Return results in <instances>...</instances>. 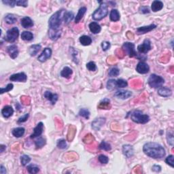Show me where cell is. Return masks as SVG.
I'll return each mask as SVG.
<instances>
[{
  "label": "cell",
  "mask_w": 174,
  "mask_h": 174,
  "mask_svg": "<svg viewBox=\"0 0 174 174\" xmlns=\"http://www.w3.org/2000/svg\"><path fill=\"white\" fill-rule=\"evenodd\" d=\"M167 139L168 141V144L171 146L173 145V133H170L168 131L167 135Z\"/></svg>",
  "instance_id": "c3c4849f"
},
{
  "label": "cell",
  "mask_w": 174,
  "mask_h": 174,
  "mask_svg": "<svg viewBox=\"0 0 174 174\" xmlns=\"http://www.w3.org/2000/svg\"><path fill=\"white\" fill-rule=\"evenodd\" d=\"M0 173H1V174H6V168L3 167V165H1Z\"/></svg>",
  "instance_id": "6f0895ef"
},
{
  "label": "cell",
  "mask_w": 174,
  "mask_h": 174,
  "mask_svg": "<svg viewBox=\"0 0 174 174\" xmlns=\"http://www.w3.org/2000/svg\"><path fill=\"white\" fill-rule=\"evenodd\" d=\"M110 107V101L107 99H105L101 101L98 106L99 108L101 109H109Z\"/></svg>",
  "instance_id": "f546056e"
},
{
  "label": "cell",
  "mask_w": 174,
  "mask_h": 174,
  "mask_svg": "<svg viewBox=\"0 0 174 174\" xmlns=\"http://www.w3.org/2000/svg\"><path fill=\"white\" fill-rule=\"evenodd\" d=\"M21 38L25 41H31L34 39V35L30 31H23L21 34Z\"/></svg>",
  "instance_id": "d6a6232c"
},
{
  "label": "cell",
  "mask_w": 174,
  "mask_h": 174,
  "mask_svg": "<svg viewBox=\"0 0 174 174\" xmlns=\"http://www.w3.org/2000/svg\"><path fill=\"white\" fill-rule=\"evenodd\" d=\"M105 118H99L95 119V120L92 122V127L94 130L99 131L101 127L105 124Z\"/></svg>",
  "instance_id": "5bb4252c"
},
{
  "label": "cell",
  "mask_w": 174,
  "mask_h": 174,
  "mask_svg": "<svg viewBox=\"0 0 174 174\" xmlns=\"http://www.w3.org/2000/svg\"><path fill=\"white\" fill-rule=\"evenodd\" d=\"M107 89L109 90H112L116 88V80L111 79L109 80L107 83Z\"/></svg>",
  "instance_id": "f35d334b"
},
{
  "label": "cell",
  "mask_w": 174,
  "mask_h": 174,
  "mask_svg": "<svg viewBox=\"0 0 174 174\" xmlns=\"http://www.w3.org/2000/svg\"><path fill=\"white\" fill-rule=\"evenodd\" d=\"M173 160H174L173 155H169V156H167V157L166 158L165 162H166V163L171 166V167H174Z\"/></svg>",
  "instance_id": "bcb514c9"
},
{
  "label": "cell",
  "mask_w": 174,
  "mask_h": 174,
  "mask_svg": "<svg viewBox=\"0 0 174 174\" xmlns=\"http://www.w3.org/2000/svg\"><path fill=\"white\" fill-rule=\"evenodd\" d=\"M27 169L29 173L31 174L38 173L40 171V168L36 165H29L27 166Z\"/></svg>",
  "instance_id": "e575fe53"
},
{
  "label": "cell",
  "mask_w": 174,
  "mask_h": 174,
  "mask_svg": "<svg viewBox=\"0 0 174 174\" xmlns=\"http://www.w3.org/2000/svg\"><path fill=\"white\" fill-rule=\"evenodd\" d=\"M151 50V42L149 40H145L143 44L139 45L138 46V52L141 54H146Z\"/></svg>",
  "instance_id": "ba28073f"
},
{
  "label": "cell",
  "mask_w": 174,
  "mask_h": 174,
  "mask_svg": "<svg viewBox=\"0 0 174 174\" xmlns=\"http://www.w3.org/2000/svg\"><path fill=\"white\" fill-rule=\"evenodd\" d=\"M72 73H73V71H72L71 68H69V67H65L61 72V76L62 77L69 79L71 77Z\"/></svg>",
  "instance_id": "83f0119b"
},
{
  "label": "cell",
  "mask_w": 174,
  "mask_h": 174,
  "mask_svg": "<svg viewBox=\"0 0 174 174\" xmlns=\"http://www.w3.org/2000/svg\"><path fill=\"white\" fill-rule=\"evenodd\" d=\"M143 151L146 155L154 159H160L165 156V150L159 144L148 142L144 144Z\"/></svg>",
  "instance_id": "6da1fadb"
},
{
  "label": "cell",
  "mask_w": 174,
  "mask_h": 174,
  "mask_svg": "<svg viewBox=\"0 0 174 174\" xmlns=\"http://www.w3.org/2000/svg\"><path fill=\"white\" fill-rule=\"evenodd\" d=\"M122 152H123V154H124L125 156H127V158L132 157L134 153L133 146L131 145H129V144L124 145L122 146Z\"/></svg>",
  "instance_id": "ac0fdd59"
},
{
  "label": "cell",
  "mask_w": 174,
  "mask_h": 174,
  "mask_svg": "<svg viewBox=\"0 0 174 174\" xmlns=\"http://www.w3.org/2000/svg\"><path fill=\"white\" fill-rule=\"evenodd\" d=\"M109 18H110V20L113 21V22H116V21L120 20V17L118 11L116 9H113L110 12Z\"/></svg>",
  "instance_id": "484cf974"
},
{
  "label": "cell",
  "mask_w": 174,
  "mask_h": 174,
  "mask_svg": "<svg viewBox=\"0 0 174 174\" xmlns=\"http://www.w3.org/2000/svg\"><path fill=\"white\" fill-rule=\"evenodd\" d=\"M7 52L12 58H16L19 55L18 47L16 45H11L7 48Z\"/></svg>",
  "instance_id": "2e32d148"
},
{
  "label": "cell",
  "mask_w": 174,
  "mask_h": 174,
  "mask_svg": "<svg viewBox=\"0 0 174 174\" xmlns=\"http://www.w3.org/2000/svg\"><path fill=\"white\" fill-rule=\"evenodd\" d=\"M61 29H58V30H54V29H49V33H48V35H49V38H50V40H53V41H56L57 40L58 38H60L61 36Z\"/></svg>",
  "instance_id": "d6986e66"
},
{
  "label": "cell",
  "mask_w": 174,
  "mask_h": 174,
  "mask_svg": "<svg viewBox=\"0 0 174 174\" xmlns=\"http://www.w3.org/2000/svg\"><path fill=\"white\" fill-rule=\"evenodd\" d=\"M14 85L12 84H8V85H7V87L6 88H1V94H3L4 93H7V92L10 91L11 90L13 89Z\"/></svg>",
  "instance_id": "7dc6e473"
},
{
  "label": "cell",
  "mask_w": 174,
  "mask_h": 174,
  "mask_svg": "<svg viewBox=\"0 0 174 174\" xmlns=\"http://www.w3.org/2000/svg\"><path fill=\"white\" fill-rule=\"evenodd\" d=\"M140 12L142 14L150 13V10L147 6H142L140 8Z\"/></svg>",
  "instance_id": "db71d44e"
},
{
  "label": "cell",
  "mask_w": 174,
  "mask_h": 174,
  "mask_svg": "<svg viewBox=\"0 0 174 174\" xmlns=\"http://www.w3.org/2000/svg\"><path fill=\"white\" fill-rule=\"evenodd\" d=\"M74 17V15L72 12L71 11L66 12L65 17H64V22H65L66 25L69 24V23L73 20Z\"/></svg>",
  "instance_id": "836d02e7"
},
{
  "label": "cell",
  "mask_w": 174,
  "mask_h": 174,
  "mask_svg": "<svg viewBox=\"0 0 174 174\" xmlns=\"http://www.w3.org/2000/svg\"><path fill=\"white\" fill-rule=\"evenodd\" d=\"M163 3L161 1H159V0H155L152 3L151 9L152 10L156 12L160 11L163 9Z\"/></svg>",
  "instance_id": "603a6c76"
},
{
  "label": "cell",
  "mask_w": 174,
  "mask_h": 174,
  "mask_svg": "<svg viewBox=\"0 0 174 174\" xmlns=\"http://www.w3.org/2000/svg\"><path fill=\"white\" fill-rule=\"evenodd\" d=\"M87 12V8L86 7H82L81 8H80L79 11L76 15V18H75V23H78L80 21V20L83 19V17L85 15V14Z\"/></svg>",
  "instance_id": "4316f807"
},
{
  "label": "cell",
  "mask_w": 174,
  "mask_h": 174,
  "mask_svg": "<svg viewBox=\"0 0 174 174\" xmlns=\"http://www.w3.org/2000/svg\"><path fill=\"white\" fill-rule=\"evenodd\" d=\"M30 161H31L30 156L27 155H23L21 156V164H22V165L23 166L27 165Z\"/></svg>",
  "instance_id": "ab89813d"
},
{
  "label": "cell",
  "mask_w": 174,
  "mask_h": 174,
  "mask_svg": "<svg viewBox=\"0 0 174 174\" xmlns=\"http://www.w3.org/2000/svg\"><path fill=\"white\" fill-rule=\"evenodd\" d=\"M89 29H90V31H91V32L94 34H99V33L100 32L101 30V26L96 22H93V23H90Z\"/></svg>",
  "instance_id": "cb8c5ba5"
},
{
  "label": "cell",
  "mask_w": 174,
  "mask_h": 174,
  "mask_svg": "<svg viewBox=\"0 0 174 174\" xmlns=\"http://www.w3.org/2000/svg\"><path fill=\"white\" fill-rule=\"evenodd\" d=\"M110 43L109 42H106V41H105V42H103L101 43V47H102V49L103 51H106L109 49V48H110Z\"/></svg>",
  "instance_id": "f907efd6"
},
{
  "label": "cell",
  "mask_w": 174,
  "mask_h": 174,
  "mask_svg": "<svg viewBox=\"0 0 174 174\" xmlns=\"http://www.w3.org/2000/svg\"><path fill=\"white\" fill-rule=\"evenodd\" d=\"M42 48L40 44H34L30 46L29 49V53L31 56H35L38 54V52L40 51V50Z\"/></svg>",
  "instance_id": "d4e9b609"
},
{
  "label": "cell",
  "mask_w": 174,
  "mask_h": 174,
  "mask_svg": "<svg viewBox=\"0 0 174 174\" xmlns=\"http://www.w3.org/2000/svg\"><path fill=\"white\" fill-rule=\"evenodd\" d=\"M87 69L89 70V71H91V72H95V70L97 69L96 64H95V63L93 61L88 63L87 64Z\"/></svg>",
  "instance_id": "ee69618b"
},
{
  "label": "cell",
  "mask_w": 174,
  "mask_h": 174,
  "mask_svg": "<svg viewBox=\"0 0 174 174\" xmlns=\"http://www.w3.org/2000/svg\"><path fill=\"white\" fill-rule=\"evenodd\" d=\"M156 27V25L154 24L148 25V26H144V27H141L137 29V33L138 34H144L146 33L150 32L152 30H153L154 29H155Z\"/></svg>",
  "instance_id": "e0dca14e"
},
{
  "label": "cell",
  "mask_w": 174,
  "mask_h": 174,
  "mask_svg": "<svg viewBox=\"0 0 174 174\" xmlns=\"http://www.w3.org/2000/svg\"><path fill=\"white\" fill-rule=\"evenodd\" d=\"M79 115L82 117H84L86 119H89L90 117V112L87 109L83 108L80 110Z\"/></svg>",
  "instance_id": "74e56055"
},
{
  "label": "cell",
  "mask_w": 174,
  "mask_h": 174,
  "mask_svg": "<svg viewBox=\"0 0 174 174\" xmlns=\"http://www.w3.org/2000/svg\"><path fill=\"white\" fill-rule=\"evenodd\" d=\"M80 42L83 46H89L92 43V39L89 36H83L80 38Z\"/></svg>",
  "instance_id": "1f68e13d"
},
{
  "label": "cell",
  "mask_w": 174,
  "mask_h": 174,
  "mask_svg": "<svg viewBox=\"0 0 174 174\" xmlns=\"http://www.w3.org/2000/svg\"><path fill=\"white\" fill-rule=\"evenodd\" d=\"M2 3L3 4L8 5L10 7H14L17 5V1H14V0H6V1L3 0Z\"/></svg>",
  "instance_id": "681fc988"
},
{
  "label": "cell",
  "mask_w": 174,
  "mask_h": 174,
  "mask_svg": "<svg viewBox=\"0 0 174 174\" xmlns=\"http://www.w3.org/2000/svg\"><path fill=\"white\" fill-rule=\"evenodd\" d=\"M132 95V93L129 91H124V90H121V91H116L114 94V96L118 97L121 99H127L129 97H130Z\"/></svg>",
  "instance_id": "4fadbf2b"
},
{
  "label": "cell",
  "mask_w": 174,
  "mask_h": 174,
  "mask_svg": "<svg viewBox=\"0 0 174 174\" xmlns=\"http://www.w3.org/2000/svg\"><path fill=\"white\" fill-rule=\"evenodd\" d=\"M158 94L159 95H161V97H168L171 96L172 94L171 90L167 87H160L159 90H158Z\"/></svg>",
  "instance_id": "44dd1931"
},
{
  "label": "cell",
  "mask_w": 174,
  "mask_h": 174,
  "mask_svg": "<svg viewBox=\"0 0 174 174\" xmlns=\"http://www.w3.org/2000/svg\"><path fill=\"white\" fill-rule=\"evenodd\" d=\"M152 171L155 172H160L161 171V167L159 165H154L152 168Z\"/></svg>",
  "instance_id": "9f6ffc18"
},
{
  "label": "cell",
  "mask_w": 174,
  "mask_h": 174,
  "mask_svg": "<svg viewBox=\"0 0 174 174\" xmlns=\"http://www.w3.org/2000/svg\"><path fill=\"white\" fill-rule=\"evenodd\" d=\"M67 143H66V141L63 139L62 140H60L58 141L57 142V147L60 149H65L67 148Z\"/></svg>",
  "instance_id": "7bdbcfd3"
},
{
  "label": "cell",
  "mask_w": 174,
  "mask_h": 174,
  "mask_svg": "<svg viewBox=\"0 0 174 174\" xmlns=\"http://www.w3.org/2000/svg\"><path fill=\"white\" fill-rule=\"evenodd\" d=\"M148 83L150 87L157 89V88H160L163 86V84L165 83V80L161 76L156 75V74H152L148 78Z\"/></svg>",
  "instance_id": "5b68a950"
},
{
  "label": "cell",
  "mask_w": 174,
  "mask_h": 174,
  "mask_svg": "<svg viewBox=\"0 0 174 174\" xmlns=\"http://www.w3.org/2000/svg\"><path fill=\"white\" fill-rule=\"evenodd\" d=\"M46 140L42 137H38V138L36 139L35 141V144H36V149H39V148H42L45 144H46Z\"/></svg>",
  "instance_id": "4dcf8cb0"
},
{
  "label": "cell",
  "mask_w": 174,
  "mask_h": 174,
  "mask_svg": "<svg viewBox=\"0 0 174 174\" xmlns=\"http://www.w3.org/2000/svg\"><path fill=\"white\" fill-rule=\"evenodd\" d=\"M25 129L23 127H17L14 129L12 131V133L16 138H21L22 137L25 133Z\"/></svg>",
  "instance_id": "f1b7e54d"
},
{
  "label": "cell",
  "mask_w": 174,
  "mask_h": 174,
  "mask_svg": "<svg viewBox=\"0 0 174 174\" xmlns=\"http://www.w3.org/2000/svg\"><path fill=\"white\" fill-rule=\"evenodd\" d=\"M99 148L101 150H105V151H109V150H111V148H111L110 144H109L108 143H107V142L103 141V142L100 144V145H99Z\"/></svg>",
  "instance_id": "60d3db41"
},
{
  "label": "cell",
  "mask_w": 174,
  "mask_h": 174,
  "mask_svg": "<svg viewBox=\"0 0 174 174\" xmlns=\"http://www.w3.org/2000/svg\"><path fill=\"white\" fill-rule=\"evenodd\" d=\"M116 88H124L127 87L128 85L127 82L123 79H118L116 80Z\"/></svg>",
  "instance_id": "8d00e7d4"
},
{
  "label": "cell",
  "mask_w": 174,
  "mask_h": 174,
  "mask_svg": "<svg viewBox=\"0 0 174 174\" xmlns=\"http://www.w3.org/2000/svg\"><path fill=\"white\" fill-rule=\"evenodd\" d=\"M14 114V109L10 105H6L1 110V114L2 116L6 118H10V117L12 116V114Z\"/></svg>",
  "instance_id": "ffe728a7"
},
{
  "label": "cell",
  "mask_w": 174,
  "mask_h": 174,
  "mask_svg": "<svg viewBox=\"0 0 174 174\" xmlns=\"http://www.w3.org/2000/svg\"><path fill=\"white\" fill-rule=\"evenodd\" d=\"M17 5L18 6L27 7L28 1H26V0H18V1H17Z\"/></svg>",
  "instance_id": "816d5d0a"
},
{
  "label": "cell",
  "mask_w": 174,
  "mask_h": 174,
  "mask_svg": "<svg viewBox=\"0 0 174 174\" xmlns=\"http://www.w3.org/2000/svg\"><path fill=\"white\" fill-rule=\"evenodd\" d=\"M98 160L101 164H107L109 161V159L107 158V156L103 155V154H101L99 156Z\"/></svg>",
  "instance_id": "f6af8a7d"
},
{
  "label": "cell",
  "mask_w": 174,
  "mask_h": 174,
  "mask_svg": "<svg viewBox=\"0 0 174 174\" xmlns=\"http://www.w3.org/2000/svg\"><path fill=\"white\" fill-rule=\"evenodd\" d=\"M122 50L127 53L129 57H134L138 56V54L135 50V45L133 43L125 42L122 45Z\"/></svg>",
  "instance_id": "52a82bcc"
},
{
  "label": "cell",
  "mask_w": 174,
  "mask_h": 174,
  "mask_svg": "<svg viewBox=\"0 0 174 174\" xmlns=\"http://www.w3.org/2000/svg\"><path fill=\"white\" fill-rule=\"evenodd\" d=\"M52 55V50L50 48H44L42 53L38 56V59L39 61L44 63L50 58Z\"/></svg>",
  "instance_id": "9c48e42d"
},
{
  "label": "cell",
  "mask_w": 174,
  "mask_h": 174,
  "mask_svg": "<svg viewBox=\"0 0 174 174\" xmlns=\"http://www.w3.org/2000/svg\"><path fill=\"white\" fill-rule=\"evenodd\" d=\"M44 97L47 99V100H49L50 101V103H51L52 105L55 104V103L57 101L58 98L57 94H55V93L53 94V93H52L50 91L45 92Z\"/></svg>",
  "instance_id": "9a60e30c"
},
{
  "label": "cell",
  "mask_w": 174,
  "mask_h": 174,
  "mask_svg": "<svg viewBox=\"0 0 174 174\" xmlns=\"http://www.w3.org/2000/svg\"><path fill=\"white\" fill-rule=\"evenodd\" d=\"M19 36V30L17 27H13L6 32V36L4 37V40L6 42L13 43L17 40Z\"/></svg>",
  "instance_id": "8992f818"
},
{
  "label": "cell",
  "mask_w": 174,
  "mask_h": 174,
  "mask_svg": "<svg viewBox=\"0 0 174 174\" xmlns=\"http://www.w3.org/2000/svg\"><path fill=\"white\" fill-rule=\"evenodd\" d=\"M0 148H1V150H0V152H1V153H2V152H3V151H4V150L6 148V146L3 145V144H1V146H0Z\"/></svg>",
  "instance_id": "680465c9"
},
{
  "label": "cell",
  "mask_w": 174,
  "mask_h": 174,
  "mask_svg": "<svg viewBox=\"0 0 174 174\" xmlns=\"http://www.w3.org/2000/svg\"><path fill=\"white\" fill-rule=\"evenodd\" d=\"M27 76L24 72L14 74L10 77V80L14 82H21V83L23 82V83H25V82L27 81Z\"/></svg>",
  "instance_id": "30bf717a"
},
{
  "label": "cell",
  "mask_w": 174,
  "mask_h": 174,
  "mask_svg": "<svg viewBox=\"0 0 174 174\" xmlns=\"http://www.w3.org/2000/svg\"><path fill=\"white\" fill-rule=\"evenodd\" d=\"M29 116V114H25V115H23V116H21L19 118V120H18V121H17V122H18V123H22V122H25V121H27V119H28Z\"/></svg>",
  "instance_id": "f5cc1de1"
},
{
  "label": "cell",
  "mask_w": 174,
  "mask_h": 174,
  "mask_svg": "<svg viewBox=\"0 0 174 174\" xmlns=\"http://www.w3.org/2000/svg\"><path fill=\"white\" fill-rule=\"evenodd\" d=\"M21 25L24 27V28H30V27L34 26V22L31 20V18L28 17H25L24 18L21 19Z\"/></svg>",
  "instance_id": "7402d4cb"
},
{
  "label": "cell",
  "mask_w": 174,
  "mask_h": 174,
  "mask_svg": "<svg viewBox=\"0 0 174 174\" xmlns=\"http://www.w3.org/2000/svg\"><path fill=\"white\" fill-rule=\"evenodd\" d=\"M4 19H5L6 23H8V24H9V25L14 24V23H15L17 21V18H16L14 16L13 14H9L6 16Z\"/></svg>",
  "instance_id": "d590c367"
},
{
  "label": "cell",
  "mask_w": 174,
  "mask_h": 174,
  "mask_svg": "<svg viewBox=\"0 0 174 174\" xmlns=\"http://www.w3.org/2000/svg\"><path fill=\"white\" fill-rule=\"evenodd\" d=\"M65 10H60L52 15L48 21L50 29L54 30H58L60 29V27L62 24L63 21H64V17H65Z\"/></svg>",
  "instance_id": "7a4b0ae2"
},
{
  "label": "cell",
  "mask_w": 174,
  "mask_h": 174,
  "mask_svg": "<svg viewBox=\"0 0 174 174\" xmlns=\"http://www.w3.org/2000/svg\"><path fill=\"white\" fill-rule=\"evenodd\" d=\"M119 73H120V71H119L118 68L117 67H112V69H109V76H111V77H113V76H117L119 75Z\"/></svg>",
  "instance_id": "b9f144b4"
},
{
  "label": "cell",
  "mask_w": 174,
  "mask_h": 174,
  "mask_svg": "<svg viewBox=\"0 0 174 174\" xmlns=\"http://www.w3.org/2000/svg\"><path fill=\"white\" fill-rule=\"evenodd\" d=\"M136 71L138 72L139 74H147L150 71L149 65L145 62L141 61L139 63L136 67Z\"/></svg>",
  "instance_id": "8fae6325"
},
{
  "label": "cell",
  "mask_w": 174,
  "mask_h": 174,
  "mask_svg": "<svg viewBox=\"0 0 174 174\" xmlns=\"http://www.w3.org/2000/svg\"><path fill=\"white\" fill-rule=\"evenodd\" d=\"M70 49H72V56H74V61H75V63H78V61L76 60V58L75 57L76 56H77L78 51H77V50H74V48H70Z\"/></svg>",
  "instance_id": "11a10c76"
},
{
  "label": "cell",
  "mask_w": 174,
  "mask_h": 174,
  "mask_svg": "<svg viewBox=\"0 0 174 174\" xmlns=\"http://www.w3.org/2000/svg\"><path fill=\"white\" fill-rule=\"evenodd\" d=\"M131 118L133 122L138 124H146L150 120V117L148 115L144 114L140 110H135L132 112Z\"/></svg>",
  "instance_id": "3957f363"
},
{
  "label": "cell",
  "mask_w": 174,
  "mask_h": 174,
  "mask_svg": "<svg viewBox=\"0 0 174 174\" xmlns=\"http://www.w3.org/2000/svg\"><path fill=\"white\" fill-rule=\"evenodd\" d=\"M99 3H101L102 1H99ZM108 14V8H107V6L105 3H101L100 6L98 9L94 12V13L92 15V17L94 20L95 21H101V19H104L105 17Z\"/></svg>",
  "instance_id": "277c9868"
},
{
  "label": "cell",
  "mask_w": 174,
  "mask_h": 174,
  "mask_svg": "<svg viewBox=\"0 0 174 174\" xmlns=\"http://www.w3.org/2000/svg\"><path fill=\"white\" fill-rule=\"evenodd\" d=\"M43 131H44V124L42 122H39L38 125L34 128V133L31 135L30 138L31 139H34L38 137H40L42 134Z\"/></svg>",
  "instance_id": "7c38bea8"
}]
</instances>
